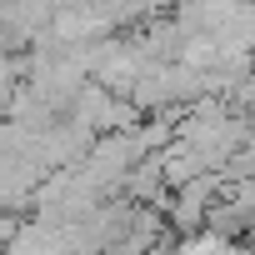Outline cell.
I'll use <instances>...</instances> for the list:
<instances>
[{"label": "cell", "mask_w": 255, "mask_h": 255, "mask_svg": "<svg viewBox=\"0 0 255 255\" xmlns=\"http://www.w3.org/2000/svg\"><path fill=\"white\" fill-rule=\"evenodd\" d=\"M70 5H80V0H70Z\"/></svg>", "instance_id": "6da1fadb"}]
</instances>
